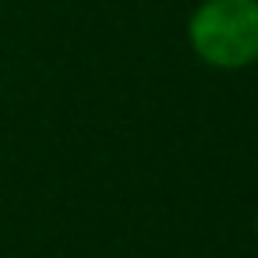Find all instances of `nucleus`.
<instances>
[{
    "mask_svg": "<svg viewBox=\"0 0 258 258\" xmlns=\"http://www.w3.org/2000/svg\"><path fill=\"white\" fill-rule=\"evenodd\" d=\"M184 36L209 71H247L258 64V0H198Z\"/></svg>",
    "mask_w": 258,
    "mask_h": 258,
    "instance_id": "nucleus-1",
    "label": "nucleus"
},
{
    "mask_svg": "<svg viewBox=\"0 0 258 258\" xmlns=\"http://www.w3.org/2000/svg\"><path fill=\"white\" fill-rule=\"evenodd\" d=\"M254 240H258V209H254Z\"/></svg>",
    "mask_w": 258,
    "mask_h": 258,
    "instance_id": "nucleus-2",
    "label": "nucleus"
}]
</instances>
